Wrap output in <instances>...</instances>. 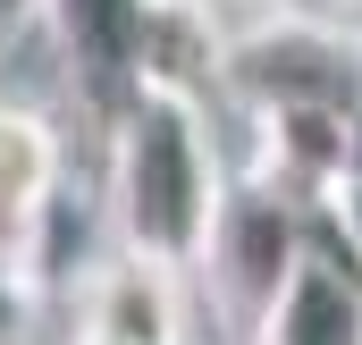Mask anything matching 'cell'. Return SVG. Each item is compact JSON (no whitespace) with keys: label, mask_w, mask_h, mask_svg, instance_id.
Wrapping results in <instances>:
<instances>
[{"label":"cell","mask_w":362,"mask_h":345,"mask_svg":"<svg viewBox=\"0 0 362 345\" xmlns=\"http://www.w3.org/2000/svg\"><path fill=\"white\" fill-rule=\"evenodd\" d=\"M228 177L236 169H228V152H219L211 101L135 85L118 101V127H110L101 228H110L118 253L185 269V261L202 253V236H211V211H219Z\"/></svg>","instance_id":"cell-1"},{"label":"cell","mask_w":362,"mask_h":345,"mask_svg":"<svg viewBox=\"0 0 362 345\" xmlns=\"http://www.w3.org/2000/svg\"><path fill=\"white\" fill-rule=\"evenodd\" d=\"M219 101L236 110H354L362 93V34L312 8H262L219 42Z\"/></svg>","instance_id":"cell-2"},{"label":"cell","mask_w":362,"mask_h":345,"mask_svg":"<svg viewBox=\"0 0 362 345\" xmlns=\"http://www.w3.org/2000/svg\"><path fill=\"white\" fill-rule=\"evenodd\" d=\"M185 269L169 261H135L101 245L85 261V295H76V337L85 345H185Z\"/></svg>","instance_id":"cell-3"},{"label":"cell","mask_w":362,"mask_h":345,"mask_svg":"<svg viewBox=\"0 0 362 345\" xmlns=\"http://www.w3.org/2000/svg\"><path fill=\"white\" fill-rule=\"evenodd\" d=\"M253 118V144H245V169L253 185H270L286 211L320 219V202L337 194V177L354 169V144H346V110H245Z\"/></svg>","instance_id":"cell-4"},{"label":"cell","mask_w":362,"mask_h":345,"mask_svg":"<svg viewBox=\"0 0 362 345\" xmlns=\"http://www.w3.org/2000/svg\"><path fill=\"white\" fill-rule=\"evenodd\" d=\"M144 8L152 0H51L42 42L68 59V76L85 85H135V42H144Z\"/></svg>","instance_id":"cell-5"},{"label":"cell","mask_w":362,"mask_h":345,"mask_svg":"<svg viewBox=\"0 0 362 345\" xmlns=\"http://www.w3.org/2000/svg\"><path fill=\"white\" fill-rule=\"evenodd\" d=\"M312 236H320V245H329V253H337V261L362 278V169H346V177H337V194L320 202Z\"/></svg>","instance_id":"cell-6"},{"label":"cell","mask_w":362,"mask_h":345,"mask_svg":"<svg viewBox=\"0 0 362 345\" xmlns=\"http://www.w3.org/2000/svg\"><path fill=\"white\" fill-rule=\"evenodd\" d=\"M34 320H42V286L0 261V345H34Z\"/></svg>","instance_id":"cell-7"},{"label":"cell","mask_w":362,"mask_h":345,"mask_svg":"<svg viewBox=\"0 0 362 345\" xmlns=\"http://www.w3.org/2000/svg\"><path fill=\"white\" fill-rule=\"evenodd\" d=\"M42 17H51V0H0V76L17 68V51L42 42Z\"/></svg>","instance_id":"cell-8"},{"label":"cell","mask_w":362,"mask_h":345,"mask_svg":"<svg viewBox=\"0 0 362 345\" xmlns=\"http://www.w3.org/2000/svg\"><path fill=\"white\" fill-rule=\"evenodd\" d=\"M346 144H354V169H362V93H354V110H346Z\"/></svg>","instance_id":"cell-9"},{"label":"cell","mask_w":362,"mask_h":345,"mask_svg":"<svg viewBox=\"0 0 362 345\" xmlns=\"http://www.w3.org/2000/svg\"><path fill=\"white\" fill-rule=\"evenodd\" d=\"M262 8H278V0H245V17H262Z\"/></svg>","instance_id":"cell-10"}]
</instances>
